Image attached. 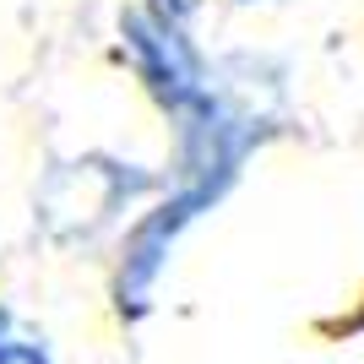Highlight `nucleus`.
<instances>
[{
  "label": "nucleus",
  "mask_w": 364,
  "mask_h": 364,
  "mask_svg": "<svg viewBox=\"0 0 364 364\" xmlns=\"http://www.w3.org/2000/svg\"><path fill=\"white\" fill-rule=\"evenodd\" d=\"M158 191H164V180L152 168L131 164V158H114L104 147H87V152H71V158H55L38 174L33 223L55 245H87L109 223H120L136 201L158 196Z\"/></svg>",
  "instance_id": "1"
},
{
  "label": "nucleus",
  "mask_w": 364,
  "mask_h": 364,
  "mask_svg": "<svg viewBox=\"0 0 364 364\" xmlns=\"http://www.w3.org/2000/svg\"><path fill=\"white\" fill-rule=\"evenodd\" d=\"M114 49H120V65L136 76V87L147 92V104L168 125L201 114L218 98V60H207V49L191 38V22L152 11L147 0H131L120 11Z\"/></svg>",
  "instance_id": "2"
},
{
  "label": "nucleus",
  "mask_w": 364,
  "mask_h": 364,
  "mask_svg": "<svg viewBox=\"0 0 364 364\" xmlns=\"http://www.w3.org/2000/svg\"><path fill=\"white\" fill-rule=\"evenodd\" d=\"M0 364H55L49 348H44V337H33L6 304H0Z\"/></svg>",
  "instance_id": "3"
},
{
  "label": "nucleus",
  "mask_w": 364,
  "mask_h": 364,
  "mask_svg": "<svg viewBox=\"0 0 364 364\" xmlns=\"http://www.w3.org/2000/svg\"><path fill=\"white\" fill-rule=\"evenodd\" d=\"M152 11H164V16H174V22H196L201 11H207V0H147Z\"/></svg>",
  "instance_id": "4"
},
{
  "label": "nucleus",
  "mask_w": 364,
  "mask_h": 364,
  "mask_svg": "<svg viewBox=\"0 0 364 364\" xmlns=\"http://www.w3.org/2000/svg\"><path fill=\"white\" fill-rule=\"evenodd\" d=\"M234 6H267V0H234Z\"/></svg>",
  "instance_id": "5"
}]
</instances>
